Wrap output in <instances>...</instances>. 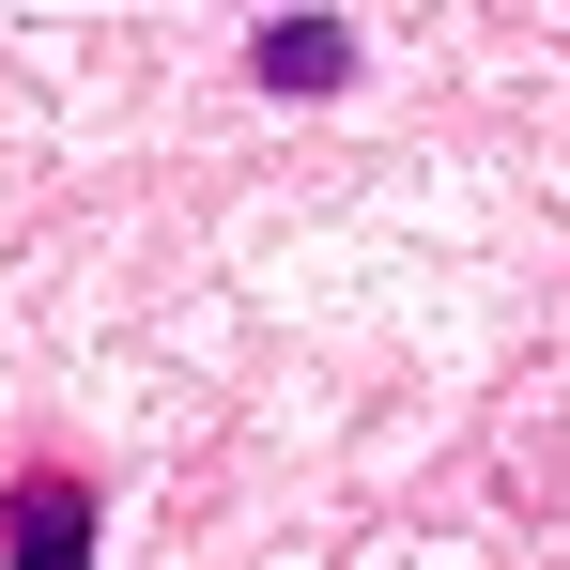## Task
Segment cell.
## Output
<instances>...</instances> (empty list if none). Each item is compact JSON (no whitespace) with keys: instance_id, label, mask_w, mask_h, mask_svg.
<instances>
[{"instance_id":"cell-1","label":"cell","mask_w":570,"mask_h":570,"mask_svg":"<svg viewBox=\"0 0 570 570\" xmlns=\"http://www.w3.org/2000/svg\"><path fill=\"white\" fill-rule=\"evenodd\" d=\"M247 62H263V94H340V78H355V31H340V16H278Z\"/></svg>"},{"instance_id":"cell-2","label":"cell","mask_w":570,"mask_h":570,"mask_svg":"<svg viewBox=\"0 0 570 570\" xmlns=\"http://www.w3.org/2000/svg\"><path fill=\"white\" fill-rule=\"evenodd\" d=\"M16 570H78L94 556V493L78 478H47V493H16V540H0Z\"/></svg>"}]
</instances>
